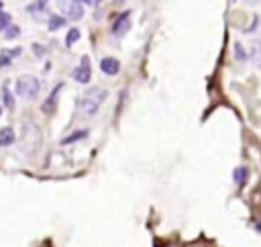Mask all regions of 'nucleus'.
<instances>
[{
	"mask_svg": "<svg viewBox=\"0 0 261 247\" xmlns=\"http://www.w3.org/2000/svg\"><path fill=\"white\" fill-rule=\"evenodd\" d=\"M15 139H17V135H15L13 127H5L3 131H0V147H9V145H13Z\"/></svg>",
	"mask_w": 261,
	"mask_h": 247,
	"instance_id": "9",
	"label": "nucleus"
},
{
	"mask_svg": "<svg viewBox=\"0 0 261 247\" xmlns=\"http://www.w3.org/2000/svg\"><path fill=\"white\" fill-rule=\"evenodd\" d=\"M78 3H82V5H88V7H98L102 3V0H78Z\"/></svg>",
	"mask_w": 261,
	"mask_h": 247,
	"instance_id": "21",
	"label": "nucleus"
},
{
	"mask_svg": "<svg viewBox=\"0 0 261 247\" xmlns=\"http://www.w3.org/2000/svg\"><path fill=\"white\" fill-rule=\"evenodd\" d=\"M128 29H130V13L124 11V13H120V15L114 19L110 33H112L114 37H122V35H126V31H128Z\"/></svg>",
	"mask_w": 261,
	"mask_h": 247,
	"instance_id": "6",
	"label": "nucleus"
},
{
	"mask_svg": "<svg viewBox=\"0 0 261 247\" xmlns=\"http://www.w3.org/2000/svg\"><path fill=\"white\" fill-rule=\"evenodd\" d=\"M235 53H237V59H241V61H245L247 59V51H243V47L237 43L235 45Z\"/></svg>",
	"mask_w": 261,
	"mask_h": 247,
	"instance_id": "20",
	"label": "nucleus"
},
{
	"mask_svg": "<svg viewBox=\"0 0 261 247\" xmlns=\"http://www.w3.org/2000/svg\"><path fill=\"white\" fill-rule=\"evenodd\" d=\"M100 70L106 74V76H116L120 72V61L116 57H104L100 61Z\"/></svg>",
	"mask_w": 261,
	"mask_h": 247,
	"instance_id": "7",
	"label": "nucleus"
},
{
	"mask_svg": "<svg viewBox=\"0 0 261 247\" xmlns=\"http://www.w3.org/2000/svg\"><path fill=\"white\" fill-rule=\"evenodd\" d=\"M23 151H35L41 145V133L33 122H27L23 127Z\"/></svg>",
	"mask_w": 261,
	"mask_h": 247,
	"instance_id": "3",
	"label": "nucleus"
},
{
	"mask_svg": "<svg viewBox=\"0 0 261 247\" xmlns=\"http://www.w3.org/2000/svg\"><path fill=\"white\" fill-rule=\"evenodd\" d=\"M65 17H59V15H51L49 17V23H47V27H49V31H57V29H61L63 25H65Z\"/></svg>",
	"mask_w": 261,
	"mask_h": 247,
	"instance_id": "12",
	"label": "nucleus"
},
{
	"mask_svg": "<svg viewBox=\"0 0 261 247\" xmlns=\"http://www.w3.org/2000/svg\"><path fill=\"white\" fill-rule=\"evenodd\" d=\"M3 102H5V106H7L9 110H15V96H13V92L9 90L7 84L3 86Z\"/></svg>",
	"mask_w": 261,
	"mask_h": 247,
	"instance_id": "11",
	"label": "nucleus"
},
{
	"mask_svg": "<svg viewBox=\"0 0 261 247\" xmlns=\"http://www.w3.org/2000/svg\"><path fill=\"white\" fill-rule=\"evenodd\" d=\"M19 33H21V31H19V27H15V25H9V27L5 29V37H7V39L19 37Z\"/></svg>",
	"mask_w": 261,
	"mask_h": 247,
	"instance_id": "17",
	"label": "nucleus"
},
{
	"mask_svg": "<svg viewBox=\"0 0 261 247\" xmlns=\"http://www.w3.org/2000/svg\"><path fill=\"white\" fill-rule=\"evenodd\" d=\"M47 3H49V0H35L33 5L27 7V13H39V11H45Z\"/></svg>",
	"mask_w": 261,
	"mask_h": 247,
	"instance_id": "15",
	"label": "nucleus"
},
{
	"mask_svg": "<svg viewBox=\"0 0 261 247\" xmlns=\"http://www.w3.org/2000/svg\"><path fill=\"white\" fill-rule=\"evenodd\" d=\"M59 90H61V84H57V86L53 88L51 96L45 100V104H43V110H45V112H53V106H55V102H57V98H59Z\"/></svg>",
	"mask_w": 261,
	"mask_h": 247,
	"instance_id": "10",
	"label": "nucleus"
},
{
	"mask_svg": "<svg viewBox=\"0 0 261 247\" xmlns=\"http://www.w3.org/2000/svg\"><path fill=\"white\" fill-rule=\"evenodd\" d=\"M57 7L68 21H80L84 17V7L78 0H57Z\"/></svg>",
	"mask_w": 261,
	"mask_h": 247,
	"instance_id": "4",
	"label": "nucleus"
},
{
	"mask_svg": "<svg viewBox=\"0 0 261 247\" xmlns=\"http://www.w3.org/2000/svg\"><path fill=\"white\" fill-rule=\"evenodd\" d=\"M78 39H80V29H70V31H68V37H65V45L72 47Z\"/></svg>",
	"mask_w": 261,
	"mask_h": 247,
	"instance_id": "16",
	"label": "nucleus"
},
{
	"mask_svg": "<svg viewBox=\"0 0 261 247\" xmlns=\"http://www.w3.org/2000/svg\"><path fill=\"white\" fill-rule=\"evenodd\" d=\"M33 49H35V53H37V55H43V53H45V49H43V47H39L37 43L33 45Z\"/></svg>",
	"mask_w": 261,
	"mask_h": 247,
	"instance_id": "22",
	"label": "nucleus"
},
{
	"mask_svg": "<svg viewBox=\"0 0 261 247\" xmlns=\"http://www.w3.org/2000/svg\"><path fill=\"white\" fill-rule=\"evenodd\" d=\"M39 90H41V84L35 76H21L17 80V94L23 98V100H35L37 94H39Z\"/></svg>",
	"mask_w": 261,
	"mask_h": 247,
	"instance_id": "2",
	"label": "nucleus"
},
{
	"mask_svg": "<svg viewBox=\"0 0 261 247\" xmlns=\"http://www.w3.org/2000/svg\"><path fill=\"white\" fill-rule=\"evenodd\" d=\"M0 11H3V3H0Z\"/></svg>",
	"mask_w": 261,
	"mask_h": 247,
	"instance_id": "24",
	"label": "nucleus"
},
{
	"mask_svg": "<svg viewBox=\"0 0 261 247\" xmlns=\"http://www.w3.org/2000/svg\"><path fill=\"white\" fill-rule=\"evenodd\" d=\"M233 180H235V184L237 186H243V184L247 182V176H249V172H247V168H237L235 172H233Z\"/></svg>",
	"mask_w": 261,
	"mask_h": 247,
	"instance_id": "13",
	"label": "nucleus"
},
{
	"mask_svg": "<svg viewBox=\"0 0 261 247\" xmlns=\"http://www.w3.org/2000/svg\"><path fill=\"white\" fill-rule=\"evenodd\" d=\"M108 98V90L106 88H100V86H94L90 90H86L84 94L80 96L78 100V110L84 114V116H94L100 108V104Z\"/></svg>",
	"mask_w": 261,
	"mask_h": 247,
	"instance_id": "1",
	"label": "nucleus"
},
{
	"mask_svg": "<svg viewBox=\"0 0 261 247\" xmlns=\"http://www.w3.org/2000/svg\"><path fill=\"white\" fill-rule=\"evenodd\" d=\"M17 55H21V47H15V49H3V51H0V68H9Z\"/></svg>",
	"mask_w": 261,
	"mask_h": 247,
	"instance_id": "8",
	"label": "nucleus"
},
{
	"mask_svg": "<svg viewBox=\"0 0 261 247\" xmlns=\"http://www.w3.org/2000/svg\"><path fill=\"white\" fill-rule=\"evenodd\" d=\"M72 78H74L78 84H88V82H90V78H92V68H90V57H88V55H84L82 61H80V66L74 68Z\"/></svg>",
	"mask_w": 261,
	"mask_h": 247,
	"instance_id": "5",
	"label": "nucleus"
},
{
	"mask_svg": "<svg viewBox=\"0 0 261 247\" xmlns=\"http://www.w3.org/2000/svg\"><path fill=\"white\" fill-rule=\"evenodd\" d=\"M0 114H3V108H0Z\"/></svg>",
	"mask_w": 261,
	"mask_h": 247,
	"instance_id": "25",
	"label": "nucleus"
},
{
	"mask_svg": "<svg viewBox=\"0 0 261 247\" xmlns=\"http://www.w3.org/2000/svg\"><path fill=\"white\" fill-rule=\"evenodd\" d=\"M9 25H11V15L0 11V33H3V31H5Z\"/></svg>",
	"mask_w": 261,
	"mask_h": 247,
	"instance_id": "19",
	"label": "nucleus"
},
{
	"mask_svg": "<svg viewBox=\"0 0 261 247\" xmlns=\"http://www.w3.org/2000/svg\"><path fill=\"white\" fill-rule=\"evenodd\" d=\"M253 61L257 68H261V41L255 43V47H253Z\"/></svg>",
	"mask_w": 261,
	"mask_h": 247,
	"instance_id": "18",
	"label": "nucleus"
},
{
	"mask_svg": "<svg viewBox=\"0 0 261 247\" xmlns=\"http://www.w3.org/2000/svg\"><path fill=\"white\" fill-rule=\"evenodd\" d=\"M257 229H259V231H261V221H259V223H257Z\"/></svg>",
	"mask_w": 261,
	"mask_h": 247,
	"instance_id": "23",
	"label": "nucleus"
},
{
	"mask_svg": "<svg viewBox=\"0 0 261 247\" xmlns=\"http://www.w3.org/2000/svg\"><path fill=\"white\" fill-rule=\"evenodd\" d=\"M88 135V131H78V133H72L70 137H63L61 139V145H70V143H74V141H78V139H84Z\"/></svg>",
	"mask_w": 261,
	"mask_h": 247,
	"instance_id": "14",
	"label": "nucleus"
}]
</instances>
